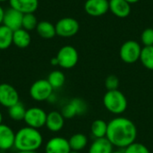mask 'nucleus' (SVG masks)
Masks as SVG:
<instances>
[{
  "instance_id": "nucleus-28",
  "label": "nucleus",
  "mask_w": 153,
  "mask_h": 153,
  "mask_svg": "<svg viewBox=\"0 0 153 153\" xmlns=\"http://www.w3.org/2000/svg\"><path fill=\"white\" fill-rule=\"evenodd\" d=\"M124 153H151V152L143 143L134 142V143L124 149Z\"/></svg>"
},
{
  "instance_id": "nucleus-32",
  "label": "nucleus",
  "mask_w": 153,
  "mask_h": 153,
  "mask_svg": "<svg viewBox=\"0 0 153 153\" xmlns=\"http://www.w3.org/2000/svg\"><path fill=\"white\" fill-rule=\"evenodd\" d=\"M4 10L2 8V6L0 5V25L3 24V18H4Z\"/></svg>"
},
{
  "instance_id": "nucleus-19",
  "label": "nucleus",
  "mask_w": 153,
  "mask_h": 153,
  "mask_svg": "<svg viewBox=\"0 0 153 153\" xmlns=\"http://www.w3.org/2000/svg\"><path fill=\"white\" fill-rule=\"evenodd\" d=\"M36 30L39 37L43 39H52L56 35V27L53 23L48 21H41L38 23Z\"/></svg>"
},
{
  "instance_id": "nucleus-13",
  "label": "nucleus",
  "mask_w": 153,
  "mask_h": 153,
  "mask_svg": "<svg viewBox=\"0 0 153 153\" xmlns=\"http://www.w3.org/2000/svg\"><path fill=\"white\" fill-rule=\"evenodd\" d=\"M15 133L7 125H0V151H9L14 147Z\"/></svg>"
},
{
  "instance_id": "nucleus-36",
  "label": "nucleus",
  "mask_w": 153,
  "mask_h": 153,
  "mask_svg": "<svg viewBox=\"0 0 153 153\" xmlns=\"http://www.w3.org/2000/svg\"><path fill=\"white\" fill-rule=\"evenodd\" d=\"M2 122H3V115H2V113L0 111V125L2 124Z\"/></svg>"
},
{
  "instance_id": "nucleus-7",
  "label": "nucleus",
  "mask_w": 153,
  "mask_h": 153,
  "mask_svg": "<svg viewBox=\"0 0 153 153\" xmlns=\"http://www.w3.org/2000/svg\"><path fill=\"white\" fill-rule=\"evenodd\" d=\"M55 27L56 35L62 38H71L76 35L80 29L78 21L72 17H65L58 20Z\"/></svg>"
},
{
  "instance_id": "nucleus-29",
  "label": "nucleus",
  "mask_w": 153,
  "mask_h": 153,
  "mask_svg": "<svg viewBox=\"0 0 153 153\" xmlns=\"http://www.w3.org/2000/svg\"><path fill=\"white\" fill-rule=\"evenodd\" d=\"M105 87L107 91H114L118 90L119 87V79L117 76L114 74H110L106 78L105 81Z\"/></svg>"
},
{
  "instance_id": "nucleus-3",
  "label": "nucleus",
  "mask_w": 153,
  "mask_h": 153,
  "mask_svg": "<svg viewBox=\"0 0 153 153\" xmlns=\"http://www.w3.org/2000/svg\"><path fill=\"white\" fill-rule=\"evenodd\" d=\"M103 105L109 113L118 116L126 112L128 101L126 95L119 90L107 91L103 96Z\"/></svg>"
},
{
  "instance_id": "nucleus-38",
  "label": "nucleus",
  "mask_w": 153,
  "mask_h": 153,
  "mask_svg": "<svg viewBox=\"0 0 153 153\" xmlns=\"http://www.w3.org/2000/svg\"><path fill=\"white\" fill-rule=\"evenodd\" d=\"M70 153H81L80 152H75V151H71Z\"/></svg>"
},
{
  "instance_id": "nucleus-12",
  "label": "nucleus",
  "mask_w": 153,
  "mask_h": 153,
  "mask_svg": "<svg viewBox=\"0 0 153 153\" xmlns=\"http://www.w3.org/2000/svg\"><path fill=\"white\" fill-rule=\"evenodd\" d=\"M23 13L10 7L4 11L3 18V25L8 27L13 31L22 28Z\"/></svg>"
},
{
  "instance_id": "nucleus-24",
  "label": "nucleus",
  "mask_w": 153,
  "mask_h": 153,
  "mask_svg": "<svg viewBox=\"0 0 153 153\" xmlns=\"http://www.w3.org/2000/svg\"><path fill=\"white\" fill-rule=\"evenodd\" d=\"M26 110L27 109L25 108L24 105L21 101H19L18 103L8 108V116L12 120L22 121L24 119Z\"/></svg>"
},
{
  "instance_id": "nucleus-37",
  "label": "nucleus",
  "mask_w": 153,
  "mask_h": 153,
  "mask_svg": "<svg viewBox=\"0 0 153 153\" xmlns=\"http://www.w3.org/2000/svg\"><path fill=\"white\" fill-rule=\"evenodd\" d=\"M111 153H124V151H113Z\"/></svg>"
},
{
  "instance_id": "nucleus-18",
  "label": "nucleus",
  "mask_w": 153,
  "mask_h": 153,
  "mask_svg": "<svg viewBox=\"0 0 153 153\" xmlns=\"http://www.w3.org/2000/svg\"><path fill=\"white\" fill-rule=\"evenodd\" d=\"M31 42V38L28 30L21 28L15 31H13V43L20 48H27Z\"/></svg>"
},
{
  "instance_id": "nucleus-14",
  "label": "nucleus",
  "mask_w": 153,
  "mask_h": 153,
  "mask_svg": "<svg viewBox=\"0 0 153 153\" xmlns=\"http://www.w3.org/2000/svg\"><path fill=\"white\" fill-rule=\"evenodd\" d=\"M65 117L58 111H51L47 116L46 127L52 133H57L61 131L65 126Z\"/></svg>"
},
{
  "instance_id": "nucleus-23",
  "label": "nucleus",
  "mask_w": 153,
  "mask_h": 153,
  "mask_svg": "<svg viewBox=\"0 0 153 153\" xmlns=\"http://www.w3.org/2000/svg\"><path fill=\"white\" fill-rule=\"evenodd\" d=\"M47 80L48 81L52 88L54 90H56V89H60L61 87H63V85L65 82V76L62 71L55 70V71H52L48 74Z\"/></svg>"
},
{
  "instance_id": "nucleus-22",
  "label": "nucleus",
  "mask_w": 153,
  "mask_h": 153,
  "mask_svg": "<svg viewBox=\"0 0 153 153\" xmlns=\"http://www.w3.org/2000/svg\"><path fill=\"white\" fill-rule=\"evenodd\" d=\"M13 31L4 25H0V49H7L13 44Z\"/></svg>"
},
{
  "instance_id": "nucleus-9",
  "label": "nucleus",
  "mask_w": 153,
  "mask_h": 153,
  "mask_svg": "<svg viewBox=\"0 0 153 153\" xmlns=\"http://www.w3.org/2000/svg\"><path fill=\"white\" fill-rule=\"evenodd\" d=\"M20 101L17 90L9 83L0 84V105L9 108Z\"/></svg>"
},
{
  "instance_id": "nucleus-27",
  "label": "nucleus",
  "mask_w": 153,
  "mask_h": 153,
  "mask_svg": "<svg viewBox=\"0 0 153 153\" xmlns=\"http://www.w3.org/2000/svg\"><path fill=\"white\" fill-rule=\"evenodd\" d=\"M61 114L63 115V117H65V119H72L76 116H79L78 113V109L74 104V102L73 101V100H71L67 104H65L62 109H61Z\"/></svg>"
},
{
  "instance_id": "nucleus-16",
  "label": "nucleus",
  "mask_w": 153,
  "mask_h": 153,
  "mask_svg": "<svg viewBox=\"0 0 153 153\" xmlns=\"http://www.w3.org/2000/svg\"><path fill=\"white\" fill-rule=\"evenodd\" d=\"M109 10L119 18H126L131 13V5L126 0H109Z\"/></svg>"
},
{
  "instance_id": "nucleus-11",
  "label": "nucleus",
  "mask_w": 153,
  "mask_h": 153,
  "mask_svg": "<svg viewBox=\"0 0 153 153\" xmlns=\"http://www.w3.org/2000/svg\"><path fill=\"white\" fill-rule=\"evenodd\" d=\"M71 151L68 140L62 136L52 137L45 145V153H70Z\"/></svg>"
},
{
  "instance_id": "nucleus-39",
  "label": "nucleus",
  "mask_w": 153,
  "mask_h": 153,
  "mask_svg": "<svg viewBox=\"0 0 153 153\" xmlns=\"http://www.w3.org/2000/svg\"><path fill=\"white\" fill-rule=\"evenodd\" d=\"M5 1H9V0H0V3H3V2H5Z\"/></svg>"
},
{
  "instance_id": "nucleus-34",
  "label": "nucleus",
  "mask_w": 153,
  "mask_h": 153,
  "mask_svg": "<svg viewBox=\"0 0 153 153\" xmlns=\"http://www.w3.org/2000/svg\"><path fill=\"white\" fill-rule=\"evenodd\" d=\"M126 2H128L130 4H135V3H137V2H139L140 0H126Z\"/></svg>"
},
{
  "instance_id": "nucleus-4",
  "label": "nucleus",
  "mask_w": 153,
  "mask_h": 153,
  "mask_svg": "<svg viewBox=\"0 0 153 153\" xmlns=\"http://www.w3.org/2000/svg\"><path fill=\"white\" fill-rule=\"evenodd\" d=\"M58 61V65L64 69H71L74 67L79 60V55L75 48L73 46L62 47L56 56Z\"/></svg>"
},
{
  "instance_id": "nucleus-5",
  "label": "nucleus",
  "mask_w": 153,
  "mask_h": 153,
  "mask_svg": "<svg viewBox=\"0 0 153 153\" xmlns=\"http://www.w3.org/2000/svg\"><path fill=\"white\" fill-rule=\"evenodd\" d=\"M142 48L135 40H127L123 43L119 50V56L123 62L134 64L140 60Z\"/></svg>"
},
{
  "instance_id": "nucleus-15",
  "label": "nucleus",
  "mask_w": 153,
  "mask_h": 153,
  "mask_svg": "<svg viewBox=\"0 0 153 153\" xmlns=\"http://www.w3.org/2000/svg\"><path fill=\"white\" fill-rule=\"evenodd\" d=\"M10 7L22 13H33L39 6V0H9Z\"/></svg>"
},
{
  "instance_id": "nucleus-20",
  "label": "nucleus",
  "mask_w": 153,
  "mask_h": 153,
  "mask_svg": "<svg viewBox=\"0 0 153 153\" xmlns=\"http://www.w3.org/2000/svg\"><path fill=\"white\" fill-rule=\"evenodd\" d=\"M69 145L72 151L81 152L84 150L88 145V138L85 134L82 133H77L73 134L69 139Z\"/></svg>"
},
{
  "instance_id": "nucleus-17",
  "label": "nucleus",
  "mask_w": 153,
  "mask_h": 153,
  "mask_svg": "<svg viewBox=\"0 0 153 153\" xmlns=\"http://www.w3.org/2000/svg\"><path fill=\"white\" fill-rule=\"evenodd\" d=\"M113 145L105 138L95 139L89 147V153H111L113 152Z\"/></svg>"
},
{
  "instance_id": "nucleus-2",
  "label": "nucleus",
  "mask_w": 153,
  "mask_h": 153,
  "mask_svg": "<svg viewBox=\"0 0 153 153\" xmlns=\"http://www.w3.org/2000/svg\"><path fill=\"white\" fill-rule=\"evenodd\" d=\"M43 143V135L39 129L24 126L15 133L14 148L18 152H37Z\"/></svg>"
},
{
  "instance_id": "nucleus-8",
  "label": "nucleus",
  "mask_w": 153,
  "mask_h": 153,
  "mask_svg": "<svg viewBox=\"0 0 153 153\" xmlns=\"http://www.w3.org/2000/svg\"><path fill=\"white\" fill-rule=\"evenodd\" d=\"M48 114L46 111L39 107H32L26 110V114L23 121L27 126L39 129L46 126Z\"/></svg>"
},
{
  "instance_id": "nucleus-35",
  "label": "nucleus",
  "mask_w": 153,
  "mask_h": 153,
  "mask_svg": "<svg viewBox=\"0 0 153 153\" xmlns=\"http://www.w3.org/2000/svg\"><path fill=\"white\" fill-rule=\"evenodd\" d=\"M17 153H37V152H17Z\"/></svg>"
},
{
  "instance_id": "nucleus-25",
  "label": "nucleus",
  "mask_w": 153,
  "mask_h": 153,
  "mask_svg": "<svg viewBox=\"0 0 153 153\" xmlns=\"http://www.w3.org/2000/svg\"><path fill=\"white\" fill-rule=\"evenodd\" d=\"M140 61L146 69L153 71V46L142 48Z\"/></svg>"
},
{
  "instance_id": "nucleus-33",
  "label": "nucleus",
  "mask_w": 153,
  "mask_h": 153,
  "mask_svg": "<svg viewBox=\"0 0 153 153\" xmlns=\"http://www.w3.org/2000/svg\"><path fill=\"white\" fill-rule=\"evenodd\" d=\"M50 63H51L52 65H58V61H57V58H56V56L53 57V58L50 60Z\"/></svg>"
},
{
  "instance_id": "nucleus-26",
  "label": "nucleus",
  "mask_w": 153,
  "mask_h": 153,
  "mask_svg": "<svg viewBox=\"0 0 153 153\" xmlns=\"http://www.w3.org/2000/svg\"><path fill=\"white\" fill-rule=\"evenodd\" d=\"M38 23H39L38 19L34 13H24L23 14L22 24V29H24L28 31H30L37 28Z\"/></svg>"
},
{
  "instance_id": "nucleus-30",
  "label": "nucleus",
  "mask_w": 153,
  "mask_h": 153,
  "mask_svg": "<svg viewBox=\"0 0 153 153\" xmlns=\"http://www.w3.org/2000/svg\"><path fill=\"white\" fill-rule=\"evenodd\" d=\"M141 40L144 47H150L153 46V29L152 28H147L145 29L142 35H141Z\"/></svg>"
},
{
  "instance_id": "nucleus-31",
  "label": "nucleus",
  "mask_w": 153,
  "mask_h": 153,
  "mask_svg": "<svg viewBox=\"0 0 153 153\" xmlns=\"http://www.w3.org/2000/svg\"><path fill=\"white\" fill-rule=\"evenodd\" d=\"M56 100H57V97H56V96L55 95V93L53 92V93L49 96V98L48 99V100H47V101H48V102H49V103H51V104H54Z\"/></svg>"
},
{
  "instance_id": "nucleus-6",
  "label": "nucleus",
  "mask_w": 153,
  "mask_h": 153,
  "mask_svg": "<svg viewBox=\"0 0 153 153\" xmlns=\"http://www.w3.org/2000/svg\"><path fill=\"white\" fill-rule=\"evenodd\" d=\"M53 92L54 89L47 79L37 80L30 88V96L36 101H47Z\"/></svg>"
},
{
  "instance_id": "nucleus-10",
  "label": "nucleus",
  "mask_w": 153,
  "mask_h": 153,
  "mask_svg": "<svg viewBox=\"0 0 153 153\" xmlns=\"http://www.w3.org/2000/svg\"><path fill=\"white\" fill-rule=\"evenodd\" d=\"M84 10L91 16H102L109 10V0H86Z\"/></svg>"
},
{
  "instance_id": "nucleus-1",
  "label": "nucleus",
  "mask_w": 153,
  "mask_h": 153,
  "mask_svg": "<svg viewBox=\"0 0 153 153\" xmlns=\"http://www.w3.org/2000/svg\"><path fill=\"white\" fill-rule=\"evenodd\" d=\"M137 134V127L131 119L117 117L108 123L106 138L114 147L126 149L136 142Z\"/></svg>"
},
{
  "instance_id": "nucleus-21",
  "label": "nucleus",
  "mask_w": 153,
  "mask_h": 153,
  "mask_svg": "<svg viewBox=\"0 0 153 153\" xmlns=\"http://www.w3.org/2000/svg\"><path fill=\"white\" fill-rule=\"evenodd\" d=\"M91 132L95 139L105 138L108 133V123L103 119H96L92 122Z\"/></svg>"
}]
</instances>
